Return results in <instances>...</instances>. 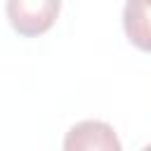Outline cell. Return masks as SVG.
<instances>
[{
  "mask_svg": "<svg viewBox=\"0 0 151 151\" xmlns=\"http://www.w3.org/2000/svg\"><path fill=\"white\" fill-rule=\"evenodd\" d=\"M61 9V0H7L9 26L24 38L47 33Z\"/></svg>",
  "mask_w": 151,
  "mask_h": 151,
  "instance_id": "obj_1",
  "label": "cell"
},
{
  "mask_svg": "<svg viewBox=\"0 0 151 151\" xmlns=\"http://www.w3.org/2000/svg\"><path fill=\"white\" fill-rule=\"evenodd\" d=\"M66 151H120V142L109 123L83 120L76 123L64 139Z\"/></svg>",
  "mask_w": 151,
  "mask_h": 151,
  "instance_id": "obj_2",
  "label": "cell"
},
{
  "mask_svg": "<svg viewBox=\"0 0 151 151\" xmlns=\"http://www.w3.org/2000/svg\"><path fill=\"white\" fill-rule=\"evenodd\" d=\"M123 28L137 50L151 52V0H127L123 9Z\"/></svg>",
  "mask_w": 151,
  "mask_h": 151,
  "instance_id": "obj_3",
  "label": "cell"
}]
</instances>
